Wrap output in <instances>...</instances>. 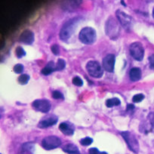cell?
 <instances>
[{"label":"cell","mask_w":154,"mask_h":154,"mask_svg":"<svg viewBox=\"0 0 154 154\" xmlns=\"http://www.w3.org/2000/svg\"><path fill=\"white\" fill-rule=\"evenodd\" d=\"M80 20V17H73V18H71L69 20H67L63 25L62 28H61V31H60V38H61V40L67 41L71 37Z\"/></svg>","instance_id":"6da1fadb"},{"label":"cell","mask_w":154,"mask_h":154,"mask_svg":"<svg viewBox=\"0 0 154 154\" xmlns=\"http://www.w3.org/2000/svg\"><path fill=\"white\" fill-rule=\"evenodd\" d=\"M96 31L95 30V29L90 27H84L83 29H82L80 34H79L80 40L86 45L93 44L96 41Z\"/></svg>","instance_id":"7a4b0ae2"},{"label":"cell","mask_w":154,"mask_h":154,"mask_svg":"<svg viewBox=\"0 0 154 154\" xmlns=\"http://www.w3.org/2000/svg\"><path fill=\"white\" fill-rule=\"evenodd\" d=\"M119 25L113 17H110L106 23L105 31L107 35L113 39H116L119 33Z\"/></svg>","instance_id":"3957f363"},{"label":"cell","mask_w":154,"mask_h":154,"mask_svg":"<svg viewBox=\"0 0 154 154\" xmlns=\"http://www.w3.org/2000/svg\"><path fill=\"white\" fill-rule=\"evenodd\" d=\"M122 137L124 138L128 146L134 153H137L139 151V143L135 135L130 131H122L120 132Z\"/></svg>","instance_id":"277c9868"},{"label":"cell","mask_w":154,"mask_h":154,"mask_svg":"<svg viewBox=\"0 0 154 154\" xmlns=\"http://www.w3.org/2000/svg\"><path fill=\"white\" fill-rule=\"evenodd\" d=\"M86 70L89 74L95 78H101L104 74V70L98 61H89L86 64Z\"/></svg>","instance_id":"5b68a950"},{"label":"cell","mask_w":154,"mask_h":154,"mask_svg":"<svg viewBox=\"0 0 154 154\" xmlns=\"http://www.w3.org/2000/svg\"><path fill=\"white\" fill-rule=\"evenodd\" d=\"M61 140L55 135H50L44 137L42 140V147L47 150H51L61 146Z\"/></svg>","instance_id":"8992f818"},{"label":"cell","mask_w":154,"mask_h":154,"mask_svg":"<svg viewBox=\"0 0 154 154\" xmlns=\"http://www.w3.org/2000/svg\"><path fill=\"white\" fill-rule=\"evenodd\" d=\"M129 51L131 55L134 60L141 61L144 56V49L140 42H133L129 46Z\"/></svg>","instance_id":"52a82bcc"},{"label":"cell","mask_w":154,"mask_h":154,"mask_svg":"<svg viewBox=\"0 0 154 154\" xmlns=\"http://www.w3.org/2000/svg\"><path fill=\"white\" fill-rule=\"evenodd\" d=\"M116 14L117 19L121 23L123 28L126 30H129L133 24L132 17L131 16L128 15L127 14H125L124 11H121V10H117Z\"/></svg>","instance_id":"ba28073f"},{"label":"cell","mask_w":154,"mask_h":154,"mask_svg":"<svg viewBox=\"0 0 154 154\" xmlns=\"http://www.w3.org/2000/svg\"><path fill=\"white\" fill-rule=\"evenodd\" d=\"M32 106L36 110L41 113H48L51 110V103L45 99L35 100L32 104Z\"/></svg>","instance_id":"9c48e42d"},{"label":"cell","mask_w":154,"mask_h":154,"mask_svg":"<svg viewBox=\"0 0 154 154\" xmlns=\"http://www.w3.org/2000/svg\"><path fill=\"white\" fill-rule=\"evenodd\" d=\"M116 57L113 54H109L103 59V67L104 70L108 73H113L115 66Z\"/></svg>","instance_id":"30bf717a"},{"label":"cell","mask_w":154,"mask_h":154,"mask_svg":"<svg viewBox=\"0 0 154 154\" xmlns=\"http://www.w3.org/2000/svg\"><path fill=\"white\" fill-rule=\"evenodd\" d=\"M19 41L26 45H32L34 42V33L30 30H25L20 34Z\"/></svg>","instance_id":"8fae6325"},{"label":"cell","mask_w":154,"mask_h":154,"mask_svg":"<svg viewBox=\"0 0 154 154\" xmlns=\"http://www.w3.org/2000/svg\"><path fill=\"white\" fill-rule=\"evenodd\" d=\"M58 121V116L55 115H49L45 116L43 119L41 120L40 122L38 124V126L39 128H48L50 127V126H52L56 124Z\"/></svg>","instance_id":"7c38bea8"},{"label":"cell","mask_w":154,"mask_h":154,"mask_svg":"<svg viewBox=\"0 0 154 154\" xmlns=\"http://www.w3.org/2000/svg\"><path fill=\"white\" fill-rule=\"evenodd\" d=\"M59 129L65 135L71 136L74 134V126L70 122H61L59 125Z\"/></svg>","instance_id":"4fadbf2b"},{"label":"cell","mask_w":154,"mask_h":154,"mask_svg":"<svg viewBox=\"0 0 154 154\" xmlns=\"http://www.w3.org/2000/svg\"><path fill=\"white\" fill-rule=\"evenodd\" d=\"M129 78L132 82H137L141 78V70L138 67H133L129 72Z\"/></svg>","instance_id":"5bb4252c"},{"label":"cell","mask_w":154,"mask_h":154,"mask_svg":"<svg viewBox=\"0 0 154 154\" xmlns=\"http://www.w3.org/2000/svg\"><path fill=\"white\" fill-rule=\"evenodd\" d=\"M54 71H56V64H55L53 61H51V62L48 63V64L42 69L41 73L45 76H48L53 73Z\"/></svg>","instance_id":"9a60e30c"},{"label":"cell","mask_w":154,"mask_h":154,"mask_svg":"<svg viewBox=\"0 0 154 154\" xmlns=\"http://www.w3.org/2000/svg\"><path fill=\"white\" fill-rule=\"evenodd\" d=\"M63 150L68 154H81L80 153L79 148L73 143H68L66 144L64 147L62 148Z\"/></svg>","instance_id":"2e32d148"},{"label":"cell","mask_w":154,"mask_h":154,"mask_svg":"<svg viewBox=\"0 0 154 154\" xmlns=\"http://www.w3.org/2000/svg\"><path fill=\"white\" fill-rule=\"evenodd\" d=\"M121 104L120 102V100L119 98H111V99H108L106 101V106L107 107H113L115 106H119V105Z\"/></svg>","instance_id":"e0dca14e"},{"label":"cell","mask_w":154,"mask_h":154,"mask_svg":"<svg viewBox=\"0 0 154 154\" xmlns=\"http://www.w3.org/2000/svg\"><path fill=\"white\" fill-rule=\"evenodd\" d=\"M34 144L31 142H28V143H25L23 144L22 146V149L25 152H29L30 153H33V151H34Z\"/></svg>","instance_id":"ac0fdd59"},{"label":"cell","mask_w":154,"mask_h":154,"mask_svg":"<svg viewBox=\"0 0 154 154\" xmlns=\"http://www.w3.org/2000/svg\"><path fill=\"white\" fill-rule=\"evenodd\" d=\"M30 77L29 75L27 74H22L21 76H19L18 82L20 85H26L28 83L29 80H30Z\"/></svg>","instance_id":"d6986e66"},{"label":"cell","mask_w":154,"mask_h":154,"mask_svg":"<svg viewBox=\"0 0 154 154\" xmlns=\"http://www.w3.org/2000/svg\"><path fill=\"white\" fill-rule=\"evenodd\" d=\"M66 66V62L64 60L61 59V58H59L58 60V62L56 64V71H61V70H63L64 68H65Z\"/></svg>","instance_id":"ffe728a7"},{"label":"cell","mask_w":154,"mask_h":154,"mask_svg":"<svg viewBox=\"0 0 154 154\" xmlns=\"http://www.w3.org/2000/svg\"><path fill=\"white\" fill-rule=\"evenodd\" d=\"M15 53H16V56H17L18 58H23V56L26 55V51H25L24 49L20 46H18L16 48Z\"/></svg>","instance_id":"44dd1931"},{"label":"cell","mask_w":154,"mask_h":154,"mask_svg":"<svg viewBox=\"0 0 154 154\" xmlns=\"http://www.w3.org/2000/svg\"><path fill=\"white\" fill-rule=\"evenodd\" d=\"M92 143H93V139L89 137H84V138L81 139V140H80V143H81L83 146H89V145L92 144Z\"/></svg>","instance_id":"7402d4cb"},{"label":"cell","mask_w":154,"mask_h":154,"mask_svg":"<svg viewBox=\"0 0 154 154\" xmlns=\"http://www.w3.org/2000/svg\"><path fill=\"white\" fill-rule=\"evenodd\" d=\"M73 84L75 85V86L80 87V86H83V81L80 77H79V76H75L74 78L73 79Z\"/></svg>","instance_id":"603a6c76"},{"label":"cell","mask_w":154,"mask_h":154,"mask_svg":"<svg viewBox=\"0 0 154 154\" xmlns=\"http://www.w3.org/2000/svg\"><path fill=\"white\" fill-rule=\"evenodd\" d=\"M143 99H144V95L143 94H137V95H135L133 97L132 101L134 103H139L141 102Z\"/></svg>","instance_id":"cb8c5ba5"},{"label":"cell","mask_w":154,"mask_h":154,"mask_svg":"<svg viewBox=\"0 0 154 154\" xmlns=\"http://www.w3.org/2000/svg\"><path fill=\"white\" fill-rule=\"evenodd\" d=\"M52 98L54 99H64V97L61 92L59 91H54L52 92Z\"/></svg>","instance_id":"d4e9b609"},{"label":"cell","mask_w":154,"mask_h":154,"mask_svg":"<svg viewBox=\"0 0 154 154\" xmlns=\"http://www.w3.org/2000/svg\"><path fill=\"white\" fill-rule=\"evenodd\" d=\"M14 71L15 73L20 74V73H21L23 71V66L20 64H16L14 67Z\"/></svg>","instance_id":"484cf974"},{"label":"cell","mask_w":154,"mask_h":154,"mask_svg":"<svg viewBox=\"0 0 154 154\" xmlns=\"http://www.w3.org/2000/svg\"><path fill=\"white\" fill-rule=\"evenodd\" d=\"M51 51H52V53L55 55H58L59 54V51H60V48L58 45H53L51 47Z\"/></svg>","instance_id":"4316f807"},{"label":"cell","mask_w":154,"mask_h":154,"mask_svg":"<svg viewBox=\"0 0 154 154\" xmlns=\"http://www.w3.org/2000/svg\"><path fill=\"white\" fill-rule=\"evenodd\" d=\"M148 60H149V67H150V69L154 70V54L150 55V56L149 57V58H148Z\"/></svg>","instance_id":"83f0119b"},{"label":"cell","mask_w":154,"mask_h":154,"mask_svg":"<svg viewBox=\"0 0 154 154\" xmlns=\"http://www.w3.org/2000/svg\"><path fill=\"white\" fill-rule=\"evenodd\" d=\"M147 118H148V120L149 121V122H150V124L152 125H154V112L149 113V115H148V116H147Z\"/></svg>","instance_id":"f1b7e54d"},{"label":"cell","mask_w":154,"mask_h":154,"mask_svg":"<svg viewBox=\"0 0 154 154\" xmlns=\"http://www.w3.org/2000/svg\"><path fill=\"white\" fill-rule=\"evenodd\" d=\"M89 154H100V151L96 147H92L89 149Z\"/></svg>","instance_id":"f546056e"},{"label":"cell","mask_w":154,"mask_h":154,"mask_svg":"<svg viewBox=\"0 0 154 154\" xmlns=\"http://www.w3.org/2000/svg\"><path fill=\"white\" fill-rule=\"evenodd\" d=\"M134 109V106L133 104L127 105V111H132Z\"/></svg>","instance_id":"4dcf8cb0"},{"label":"cell","mask_w":154,"mask_h":154,"mask_svg":"<svg viewBox=\"0 0 154 154\" xmlns=\"http://www.w3.org/2000/svg\"><path fill=\"white\" fill-rule=\"evenodd\" d=\"M100 154H107V152H100Z\"/></svg>","instance_id":"1f68e13d"},{"label":"cell","mask_w":154,"mask_h":154,"mask_svg":"<svg viewBox=\"0 0 154 154\" xmlns=\"http://www.w3.org/2000/svg\"><path fill=\"white\" fill-rule=\"evenodd\" d=\"M152 17L154 18V8H153V9H152Z\"/></svg>","instance_id":"d6a6232c"},{"label":"cell","mask_w":154,"mask_h":154,"mask_svg":"<svg viewBox=\"0 0 154 154\" xmlns=\"http://www.w3.org/2000/svg\"><path fill=\"white\" fill-rule=\"evenodd\" d=\"M1 154H2V153H1Z\"/></svg>","instance_id":"836d02e7"}]
</instances>
